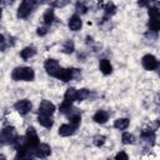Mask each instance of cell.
Returning <instances> with one entry per match:
<instances>
[{
    "instance_id": "obj_1",
    "label": "cell",
    "mask_w": 160,
    "mask_h": 160,
    "mask_svg": "<svg viewBox=\"0 0 160 160\" xmlns=\"http://www.w3.org/2000/svg\"><path fill=\"white\" fill-rule=\"evenodd\" d=\"M11 78L15 81H31L35 78V72L29 66H19L12 70Z\"/></svg>"
},
{
    "instance_id": "obj_2",
    "label": "cell",
    "mask_w": 160,
    "mask_h": 160,
    "mask_svg": "<svg viewBox=\"0 0 160 160\" xmlns=\"http://www.w3.org/2000/svg\"><path fill=\"white\" fill-rule=\"evenodd\" d=\"M36 4H38V0H22L18 9V18L20 19L28 18L32 11V9L36 6Z\"/></svg>"
},
{
    "instance_id": "obj_3",
    "label": "cell",
    "mask_w": 160,
    "mask_h": 160,
    "mask_svg": "<svg viewBox=\"0 0 160 160\" xmlns=\"http://www.w3.org/2000/svg\"><path fill=\"white\" fill-rule=\"evenodd\" d=\"M16 131L12 126H6L0 132V145L2 144H12L16 139Z\"/></svg>"
},
{
    "instance_id": "obj_4",
    "label": "cell",
    "mask_w": 160,
    "mask_h": 160,
    "mask_svg": "<svg viewBox=\"0 0 160 160\" xmlns=\"http://www.w3.org/2000/svg\"><path fill=\"white\" fill-rule=\"evenodd\" d=\"M25 138H26L28 146H29L30 149H32V150L40 144L39 136H38V134H36V131H35V129H34L32 126H30V128L26 129V135H25Z\"/></svg>"
},
{
    "instance_id": "obj_5",
    "label": "cell",
    "mask_w": 160,
    "mask_h": 160,
    "mask_svg": "<svg viewBox=\"0 0 160 160\" xmlns=\"http://www.w3.org/2000/svg\"><path fill=\"white\" fill-rule=\"evenodd\" d=\"M141 64H142V66L146 69V70H155L156 68H158V60H156V58L154 56V55H151V54H146V55H144L142 56V60H141Z\"/></svg>"
},
{
    "instance_id": "obj_6",
    "label": "cell",
    "mask_w": 160,
    "mask_h": 160,
    "mask_svg": "<svg viewBox=\"0 0 160 160\" xmlns=\"http://www.w3.org/2000/svg\"><path fill=\"white\" fill-rule=\"evenodd\" d=\"M44 68H45L46 72L51 76H55L58 74V71L60 70V65H59L58 60H55V59H48L44 62Z\"/></svg>"
},
{
    "instance_id": "obj_7",
    "label": "cell",
    "mask_w": 160,
    "mask_h": 160,
    "mask_svg": "<svg viewBox=\"0 0 160 160\" xmlns=\"http://www.w3.org/2000/svg\"><path fill=\"white\" fill-rule=\"evenodd\" d=\"M14 108H15V110H16L20 115H26V114L31 110L32 105H31V102H30L29 100L22 99V100H19L18 102H15Z\"/></svg>"
},
{
    "instance_id": "obj_8",
    "label": "cell",
    "mask_w": 160,
    "mask_h": 160,
    "mask_svg": "<svg viewBox=\"0 0 160 160\" xmlns=\"http://www.w3.org/2000/svg\"><path fill=\"white\" fill-rule=\"evenodd\" d=\"M32 151H34V155L36 158H41L42 159V158H48L51 154V148L48 144H39Z\"/></svg>"
},
{
    "instance_id": "obj_9",
    "label": "cell",
    "mask_w": 160,
    "mask_h": 160,
    "mask_svg": "<svg viewBox=\"0 0 160 160\" xmlns=\"http://www.w3.org/2000/svg\"><path fill=\"white\" fill-rule=\"evenodd\" d=\"M55 78H58L59 80L68 82L74 78V69H61L58 71V74L55 75Z\"/></svg>"
},
{
    "instance_id": "obj_10",
    "label": "cell",
    "mask_w": 160,
    "mask_h": 160,
    "mask_svg": "<svg viewBox=\"0 0 160 160\" xmlns=\"http://www.w3.org/2000/svg\"><path fill=\"white\" fill-rule=\"evenodd\" d=\"M55 111V105L52 102H50L49 100H42L39 105V112L40 114H45V115H52V112Z\"/></svg>"
},
{
    "instance_id": "obj_11",
    "label": "cell",
    "mask_w": 160,
    "mask_h": 160,
    "mask_svg": "<svg viewBox=\"0 0 160 160\" xmlns=\"http://www.w3.org/2000/svg\"><path fill=\"white\" fill-rule=\"evenodd\" d=\"M81 25H82V21H81V19H80L79 15H72V16L69 19V29H70V30L78 31V30H80Z\"/></svg>"
},
{
    "instance_id": "obj_12",
    "label": "cell",
    "mask_w": 160,
    "mask_h": 160,
    "mask_svg": "<svg viewBox=\"0 0 160 160\" xmlns=\"http://www.w3.org/2000/svg\"><path fill=\"white\" fill-rule=\"evenodd\" d=\"M74 110H75V109H71V110L68 112V116H69L70 124H71L74 128L78 129V126H79L80 122H81V116H80V114H79L78 111H74Z\"/></svg>"
},
{
    "instance_id": "obj_13",
    "label": "cell",
    "mask_w": 160,
    "mask_h": 160,
    "mask_svg": "<svg viewBox=\"0 0 160 160\" xmlns=\"http://www.w3.org/2000/svg\"><path fill=\"white\" fill-rule=\"evenodd\" d=\"M38 121H39V124H40L41 126L48 128V129H50V128L52 126V124H54V121H52V119H51V115H45V114H39Z\"/></svg>"
},
{
    "instance_id": "obj_14",
    "label": "cell",
    "mask_w": 160,
    "mask_h": 160,
    "mask_svg": "<svg viewBox=\"0 0 160 160\" xmlns=\"http://www.w3.org/2000/svg\"><path fill=\"white\" fill-rule=\"evenodd\" d=\"M94 121L98 122V124H105L109 119V114L105 111V110H98L94 115Z\"/></svg>"
},
{
    "instance_id": "obj_15",
    "label": "cell",
    "mask_w": 160,
    "mask_h": 160,
    "mask_svg": "<svg viewBox=\"0 0 160 160\" xmlns=\"http://www.w3.org/2000/svg\"><path fill=\"white\" fill-rule=\"evenodd\" d=\"M75 130H76V128H74L71 124H64L59 128V134L61 136H70L75 132Z\"/></svg>"
},
{
    "instance_id": "obj_16",
    "label": "cell",
    "mask_w": 160,
    "mask_h": 160,
    "mask_svg": "<svg viewBox=\"0 0 160 160\" xmlns=\"http://www.w3.org/2000/svg\"><path fill=\"white\" fill-rule=\"evenodd\" d=\"M99 68H100V70L104 75H110L111 71H112V66H111V64L108 59H101L100 64H99Z\"/></svg>"
},
{
    "instance_id": "obj_17",
    "label": "cell",
    "mask_w": 160,
    "mask_h": 160,
    "mask_svg": "<svg viewBox=\"0 0 160 160\" xmlns=\"http://www.w3.org/2000/svg\"><path fill=\"white\" fill-rule=\"evenodd\" d=\"M35 54H36V50H35L34 46H26V48H24V49L20 51V56H21L22 59H25V60L32 58Z\"/></svg>"
},
{
    "instance_id": "obj_18",
    "label": "cell",
    "mask_w": 160,
    "mask_h": 160,
    "mask_svg": "<svg viewBox=\"0 0 160 160\" xmlns=\"http://www.w3.org/2000/svg\"><path fill=\"white\" fill-rule=\"evenodd\" d=\"M129 126V119L126 118H119L114 121V128H116L118 130H125Z\"/></svg>"
},
{
    "instance_id": "obj_19",
    "label": "cell",
    "mask_w": 160,
    "mask_h": 160,
    "mask_svg": "<svg viewBox=\"0 0 160 160\" xmlns=\"http://www.w3.org/2000/svg\"><path fill=\"white\" fill-rule=\"evenodd\" d=\"M42 19H44V22H45L46 25H50V24H51V22L55 20V14H54V10H52V9H48V10L44 12Z\"/></svg>"
},
{
    "instance_id": "obj_20",
    "label": "cell",
    "mask_w": 160,
    "mask_h": 160,
    "mask_svg": "<svg viewBox=\"0 0 160 160\" xmlns=\"http://www.w3.org/2000/svg\"><path fill=\"white\" fill-rule=\"evenodd\" d=\"M141 139L152 144L154 140H155V134H154L152 130H142V132H141Z\"/></svg>"
},
{
    "instance_id": "obj_21",
    "label": "cell",
    "mask_w": 160,
    "mask_h": 160,
    "mask_svg": "<svg viewBox=\"0 0 160 160\" xmlns=\"http://www.w3.org/2000/svg\"><path fill=\"white\" fill-rule=\"evenodd\" d=\"M76 89H74V88H69L66 91H65V95H64V99L65 100H68V101H74V100H76Z\"/></svg>"
},
{
    "instance_id": "obj_22",
    "label": "cell",
    "mask_w": 160,
    "mask_h": 160,
    "mask_svg": "<svg viewBox=\"0 0 160 160\" xmlns=\"http://www.w3.org/2000/svg\"><path fill=\"white\" fill-rule=\"evenodd\" d=\"M149 28H150L151 31L156 32L160 29V20H159V18H150V20H149Z\"/></svg>"
},
{
    "instance_id": "obj_23",
    "label": "cell",
    "mask_w": 160,
    "mask_h": 160,
    "mask_svg": "<svg viewBox=\"0 0 160 160\" xmlns=\"http://www.w3.org/2000/svg\"><path fill=\"white\" fill-rule=\"evenodd\" d=\"M90 96V92L88 89H80L76 91V101H82Z\"/></svg>"
},
{
    "instance_id": "obj_24",
    "label": "cell",
    "mask_w": 160,
    "mask_h": 160,
    "mask_svg": "<svg viewBox=\"0 0 160 160\" xmlns=\"http://www.w3.org/2000/svg\"><path fill=\"white\" fill-rule=\"evenodd\" d=\"M71 109H72L71 101H68V100H64V101L60 104V106H59V110H60V112H62V114H68Z\"/></svg>"
},
{
    "instance_id": "obj_25",
    "label": "cell",
    "mask_w": 160,
    "mask_h": 160,
    "mask_svg": "<svg viewBox=\"0 0 160 160\" xmlns=\"http://www.w3.org/2000/svg\"><path fill=\"white\" fill-rule=\"evenodd\" d=\"M74 50H75V46H74V42H72L71 40H68V41L64 42V45H62V51H64L65 54H71Z\"/></svg>"
},
{
    "instance_id": "obj_26",
    "label": "cell",
    "mask_w": 160,
    "mask_h": 160,
    "mask_svg": "<svg viewBox=\"0 0 160 160\" xmlns=\"http://www.w3.org/2000/svg\"><path fill=\"white\" fill-rule=\"evenodd\" d=\"M121 142L125 144V145L132 144V142H134V136H132L130 132H124V134L121 135Z\"/></svg>"
},
{
    "instance_id": "obj_27",
    "label": "cell",
    "mask_w": 160,
    "mask_h": 160,
    "mask_svg": "<svg viewBox=\"0 0 160 160\" xmlns=\"http://www.w3.org/2000/svg\"><path fill=\"white\" fill-rule=\"evenodd\" d=\"M115 10H116V8H115V5H114L112 2H108V4H106V6H105V14H106L108 16L115 14Z\"/></svg>"
},
{
    "instance_id": "obj_28",
    "label": "cell",
    "mask_w": 160,
    "mask_h": 160,
    "mask_svg": "<svg viewBox=\"0 0 160 160\" xmlns=\"http://www.w3.org/2000/svg\"><path fill=\"white\" fill-rule=\"evenodd\" d=\"M94 144H95L96 146H102V145L105 144V136H102V135L95 136V138H94Z\"/></svg>"
},
{
    "instance_id": "obj_29",
    "label": "cell",
    "mask_w": 160,
    "mask_h": 160,
    "mask_svg": "<svg viewBox=\"0 0 160 160\" xmlns=\"http://www.w3.org/2000/svg\"><path fill=\"white\" fill-rule=\"evenodd\" d=\"M149 16L150 18H159V9L155 6L149 8Z\"/></svg>"
},
{
    "instance_id": "obj_30",
    "label": "cell",
    "mask_w": 160,
    "mask_h": 160,
    "mask_svg": "<svg viewBox=\"0 0 160 160\" xmlns=\"http://www.w3.org/2000/svg\"><path fill=\"white\" fill-rule=\"evenodd\" d=\"M48 29H49V25H46L45 24V26H40V28H38V35L39 36H44V35H46L48 34Z\"/></svg>"
},
{
    "instance_id": "obj_31",
    "label": "cell",
    "mask_w": 160,
    "mask_h": 160,
    "mask_svg": "<svg viewBox=\"0 0 160 160\" xmlns=\"http://www.w3.org/2000/svg\"><path fill=\"white\" fill-rule=\"evenodd\" d=\"M76 10H78L80 14H85L88 9H86V6H84L81 2H78V4H76Z\"/></svg>"
},
{
    "instance_id": "obj_32",
    "label": "cell",
    "mask_w": 160,
    "mask_h": 160,
    "mask_svg": "<svg viewBox=\"0 0 160 160\" xmlns=\"http://www.w3.org/2000/svg\"><path fill=\"white\" fill-rule=\"evenodd\" d=\"M68 2H69V0H56V1L54 2V5H55V6H58V8H59V6H60V8H62V6H65Z\"/></svg>"
},
{
    "instance_id": "obj_33",
    "label": "cell",
    "mask_w": 160,
    "mask_h": 160,
    "mask_svg": "<svg viewBox=\"0 0 160 160\" xmlns=\"http://www.w3.org/2000/svg\"><path fill=\"white\" fill-rule=\"evenodd\" d=\"M5 46H6V45H5V38L0 34V51H2V50L5 49Z\"/></svg>"
},
{
    "instance_id": "obj_34",
    "label": "cell",
    "mask_w": 160,
    "mask_h": 160,
    "mask_svg": "<svg viewBox=\"0 0 160 160\" xmlns=\"http://www.w3.org/2000/svg\"><path fill=\"white\" fill-rule=\"evenodd\" d=\"M115 159H128V155L125 154V152H119V154H116V156H115Z\"/></svg>"
},
{
    "instance_id": "obj_35",
    "label": "cell",
    "mask_w": 160,
    "mask_h": 160,
    "mask_svg": "<svg viewBox=\"0 0 160 160\" xmlns=\"http://www.w3.org/2000/svg\"><path fill=\"white\" fill-rule=\"evenodd\" d=\"M150 1L151 0H139V5L140 6H146V5H149Z\"/></svg>"
},
{
    "instance_id": "obj_36",
    "label": "cell",
    "mask_w": 160,
    "mask_h": 160,
    "mask_svg": "<svg viewBox=\"0 0 160 160\" xmlns=\"http://www.w3.org/2000/svg\"><path fill=\"white\" fill-rule=\"evenodd\" d=\"M0 2H1V0H0Z\"/></svg>"
}]
</instances>
